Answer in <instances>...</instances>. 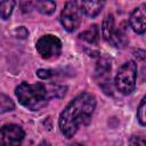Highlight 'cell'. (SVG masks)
<instances>
[{
	"instance_id": "6da1fadb",
	"label": "cell",
	"mask_w": 146,
	"mask_h": 146,
	"mask_svg": "<svg viewBox=\"0 0 146 146\" xmlns=\"http://www.w3.org/2000/svg\"><path fill=\"white\" fill-rule=\"evenodd\" d=\"M96 108V98L89 92H82L71 100L59 115L58 124L66 138H72L78 130L89 124Z\"/></svg>"
},
{
	"instance_id": "7a4b0ae2",
	"label": "cell",
	"mask_w": 146,
	"mask_h": 146,
	"mask_svg": "<svg viewBox=\"0 0 146 146\" xmlns=\"http://www.w3.org/2000/svg\"><path fill=\"white\" fill-rule=\"evenodd\" d=\"M15 94L18 102L31 111H39L43 108L50 98L47 87L42 83L30 84L27 82H22L16 88Z\"/></svg>"
},
{
	"instance_id": "3957f363",
	"label": "cell",
	"mask_w": 146,
	"mask_h": 146,
	"mask_svg": "<svg viewBox=\"0 0 146 146\" xmlns=\"http://www.w3.org/2000/svg\"><path fill=\"white\" fill-rule=\"evenodd\" d=\"M137 79V64L133 60L125 62L115 75V87L123 95H130L135 91Z\"/></svg>"
},
{
	"instance_id": "277c9868",
	"label": "cell",
	"mask_w": 146,
	"mask_h": 146,
	"mask_svg": "<svg viewBox=\"0 0 146 146\" xmlns=\"http://www.w3.org/2000/svg\"><path fill=\"white\" fill-rule=\"evenodd\" d=\"M59 21L63 27L67 32H74L80 26L82 21V11L80 7V2L78 1L66 2L64 9L60 13Z\"/></svg>"
},
{
	"instance_id": "5b68a950",
	"label": "cell",
	"mask_w": 146,
	"mask_h": 146,
	"mask_svg": "<svg viewBox=\"0 0 146 146\" xmlns=\"http://www.w3.org/2000/svg\"><path fill=\"white\" fill-rule=\"evenodd\" d=\"M35 48L43 59H54L62 52V41L56 35L46 34L36 41Z\"/></svg>"
},
{
	"instance_id": "8992f818",
	"label": "cell",
	"mask_w": 146,
	"mask_h": 146,
	"mask_svg": "<svg viewBox=\"0 0 146 146\" xmlns=\"http://www.w3.org/2000/svg\"><path fill=\"white\" fill-rule=\"evenodd\" d=\"M24 130L18 124H7L0 128V146H21Z\"/></svg>"
},
{
	"instance_id": "52a82bcc",
	"label": "cell",
	"mask_w": 146,
	"mask_h": 146,
	"mask_svg": "<svg viewBox=\"0 0 146 146\" xmlns=\"http://www.w3.org/2000/svg\"><path fill=\"white\" fill-rule=\"evenodd\" d=\"M95 78L98 81L99 86H102L103 88L107 86L108 90L111 91V63L107 59L102 58L98 60L95 70Z\"/></svg>"
},
{
	"instance_id": "ba28073f",
	"label": "cell",
	"mask_w": 146,
	"mask_h": 146,
	"mask_svg": "<svg viewBox=\"0 0 146 146\" xmlns=\"http://www.w3.org/2000/svg\"><path fill=\"white\" fill-rule=\"evenodd\" d=\"M145 8H146V5L143 3L141 6L137 7L133 9V11L131 13L130 15V25L132 27V30L138 33V34H143L146 30V13H145Z\"/></svg>"
},
{
	"instance_id": "9c48e42d",
	"label": "cell",
	"mask_w": 146,
	"mask_h": 146,
	"mask_svg": "<svg viewBox=\"0 0 146 146\" xmlns=\"http://www.w3.org/2000/svg\"><path fill=\"white\" fill-rule=\"evenodd\" d=\"M104 6H105L104 1H81L80 2L82 14H86L91 18L96 17L100 13Z\"/></svg>"
},
{
	"instance_id": "30bf717a",
	"label": "cell",
	"mask_w": 146,
	"mask_h": 146,
	"mask_svg": "<svg viewBox=\"0 0 146 146\" xmlns=\"http://www.w3.org/2000/svg\"><path fill=\"white\" fill-rule=\"evenodd\" d=\"M114 31H115L114 16L112 14H107L102 24V34H103V38L105 39V41H107L108 43L114 34Z\"/></svg>"
},
{
	"instance_id": "8fae6325",
	"label": "cell",
	"mask_w": 146,
	"mask_h": 146,
	"mask_svg": "<svg viewBox=\"0 0 146 146\" xmlns=\"http://www.w3.org/2000/svg\"><path fill=\"white\" fill-rule=\"evenodd\" d=\"M79 36H80V39L87 41L88 43L96 44L98 42V39H99V30H98L97 25H91V26H89L88 30L82 32Z\"/></svg>"
},
{
	"instance_id": "7c38bea8",
	"label": "cell",
	"mask_w": 146,
	"mask_h": 146,
	"mask_svg": "<svg viewBox=\"0 0 146 146\" xmlns=\"http://www.w3.org/2000/svg\"><path fill=\"white\" fill-rule=\"evenodd\" d=\"M34 7L43 15H51L56 9V3L54 1H36Z\"/></svg>"
},
{
	"instance_id": "4fadbf2b",
	"label": "cell",
	"mask_w": 146,
	"mask_h": 146,
	"mask_svg": "<svg viewBox=\"0 0 146 146\" xmlns=\"http://www.w3.org/2000/svg\"><path fill=\"white\" fill-rule=\"evenodd\" d=\"M16 2L13 0H5L0 2V18L8 19L13 13V9L15 7Z\"/></svg>"
},
{
	"instance_id": "5bb4252c",
	"label": "cell",
	"mask_w": 146,
	"mask_h": 146,
	"mask_svg": "<svg viewBox=\"0 0 146 146\" xmlns=\"http://www.w3.org/2000/svg\"><path fill=\"white\" fill-rule=\"evenodd\" d=\"M15 107L13 100L6 96V95H0V113H6L13 111Z\"/></svg>"
},
{
	"instance_id": "9a60e30c",
	"label": "cell",
	"mask_w": 146,
	"mask_h": 146,
	"mask_svg": "<svg viewBox=\"0 0 146 146\" xmlns=\"http://www.w3.org/2000/svg\"><path fill=\"white\" fill-rule=\"evenodd\" d=\"M145 110H146V98L144 97L140 100V104L137 110V120L138 122L144 127L146 124V117H145Z\"/></svg>"
},
{
	"instance_id": "2e32d148",
	"label": "cell",
	"mask_w": 146,
	"mask_h": 146,
	"mask_svg": "<svg viewBox=\"0 0 146 146\" xmlns=\"http://www.w3.org/2000/svg\"><path fill=\"white\" fill-rule=\"evenodd\" d=\"M129 146H145V138L143 136H132L129 140Z\"/></svg>"
},
{
	"instance_id": "e0dca14e",
	"label": "cell",
	"mask_w": 146,
	"mask_h": 146,
	"mask_svg": "<svg viewBox=\"0 0 146 146\" xmlns=\"http://www.w3.org/2000/svg\"><path fill=\"white\" fill-rule=\"evenodd\" d=\"M36 75H38L40 79H43V80H46V79H49V78H51V76L54 75V73H52V71H51V70L40 68V70H38V72H36Z\"/></svg>"
},
{
	"instance_id": "ac0fdd59",
	"label": "cell",
	"mask_w": 146,
	"mask_h": 146,
	"mask_svg": "<svg viewBox=\"0 0 146 146\" xmlns=\"http://www.w3.org/2000/svg\"><path fill=\"white\" fill-rule=\"evenodd\" d=\"M14 33H15L16 38H18V39H25V38L29 35V32H27V30H26L24 26L17 27V29L14 31Z\"/></svg>"
},
{
	"instance_id": "d6986e66",
	"label": "cell",
	"mask_w": 146,
	"mask_h": 146,
	"mask_svg": "<svg viewBox=\"0 0 146 146\" xmlns=\"http://www.w3.org/2000/svg\"><path fill=\"white\" fill-rule=\"evenodd\" d=\"M34 7V3L33 2H27V1H23V2H21V8H22V10H23V13H29V11H31V9Z\"/></svg>"
},
{
	"instance_id": "ffe728a7",
	"label": "cell",
	"mask_w": 146,
	"mask_h": 146,
	"mask_svg": "<svg viewBox=\"0 0 146 146\" xmlns=\"http://www.w3.org/2000/svg\"><path fill=\"white\" fill-rule=\"evenodd\" d=\"M135 56H136V57H138L139 59H141V60H143V59L145 58V51H144V50H140V49H139V50L135 51Z\"/></svg>"
},
{
	"instance_id": "44dd1931",
	"label": "cell",
	"mask_w": 146,
	"mask_h": 146,
	"mask_svg": "<svg viewBox=\"0 0 146 146\" xmlns=\"http://www.w3.org/2000/svg\"><path fill=\"white\" fill-rule=\"evenodd\" d=\"M38 146H51V145H50V143L48 140H42Z\"/></svg>"
},
{
	"instance_id": "7402d4cb",
	"label": "cell",
	"mask_w": 146,
	"mask_h": 146,
	"mask_svg": "<svg viewBox=\"0 0 146 146\" xmlns=\"http://www.w3.org/2000/svg\"><path fill=\"white\" fill-rule=\"evenodd\" d=\"M72 146H82V145H79V144H75V145H72Z\"/></svg>"
}]
</instances>
